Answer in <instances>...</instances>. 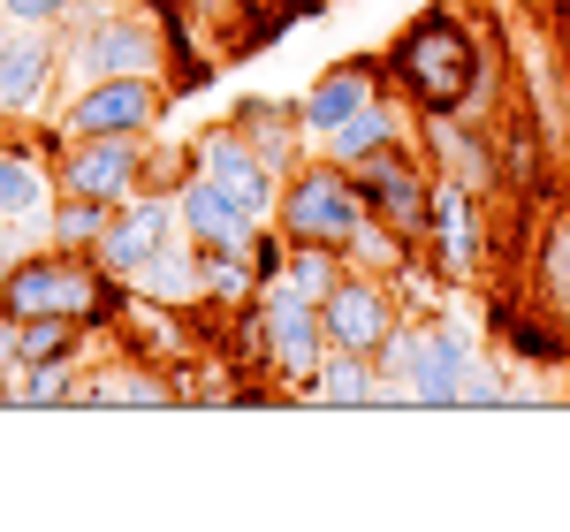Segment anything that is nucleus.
Returning <instances> with one entry per match:
<instances>
[{
	"label": "nucleus",
	"instance_id": "obj_2",
	"mask_svg": "<svg viewBox=\"0 0 570 532\" xmlns=\"http://www.w3.org/2000/svg\"><path fill=\"white\" fill-rule=\"evenodd\" d=\"M122 297H130V282H115L91 252H69V244H46L31 259H16L8 289H0V305L16 319H85V327H115Z\"/></svg>",
	"mask_w": 570,
	"mask_h": 532
},
{
	"label": "nucleus",
	"instance_id": "obj_25",
	"mask_svg": "<svg viewBox=\"0 0 570 532\" xmlns=\"http://www.w3.org/2000/svg\"><path fill=\"white\" fill-rule=\"evenodd\" d=\"M426 327H434V319H395L389 343L373 351V365H381V403H411V365L426 351Z\"/></svg>",
	"mask_w": 570,
	"mask_h": 532
},
{
	"label": "nucleus",
	"instance_id": "obj_13",
	"mask_svg": "<svg viewBox=\"0 0 570 532\" xmlns=\"http://www.w3.org/2000/svg\"><path fill=\"white\" fill-rule=\"evenodd\" d=\"M61 77V46L46 39V23H16L0 16V122L31 115Z\"/></svg>",
	"mask_w": 570,
	"mask_h": 532
},
{
	"label": "nucleus",
	"instance_id": "obj_6",
	"mask_svg": "<svg viewBox=\"0 0 570 532\" xmlns=\"http://www.w3.org/2000/svg\"><path fill=\"white\" fill-rule=\"evenodd\" d=\"M176 85L160 77H99L61 99V137H153Z\"/></svg>",
	"mask_w": 570,
	"mask_h": 532
},
{
	"label": "nucleus",
	"instance_id": "obj_18",
	"mask_svg": "<svg viewBox=\"0 0 570 532\" xmlns=\"http://www.w3.org/2000/svg\"><path fill=\"white\" fill-rule=\"evenodd\" d=\"M85 411H107V403H176V373L160 365V357L145 351H122V357H99L85 373V388H77Z\"/></svg>",
	"mask_w": 570,
	"mask_h": 532
},
{
	"label": "nucleus",
	"instance_id": "obj_26",
	"mask_svg": "<svg viewBox=\"0 0 570 532\" xmlns=\"http://www.w3.org/2000/svg\"><path fill=\"white\" fill-rule=\"evenodd\" d=\"M107 228H115V206H107V198H77V190L53 198V244H69V252H99Z\"/></svg>",
	"mask_w": 570,
	"mask_h": 532
},
{
	"label": "nucleus",
	"instance_id": "obj_24",
	"mask_svg": "<svg viewBox=\"0 0 570 532\" xmlns=\"http://www.w3.org/2000/svg\"><path fill=\"white\" fill-rule=\"evenodd\" d=\"M130 289H145V297H160V305H176V312H198L206 305V282H198V244L183 236V244H168L160 259L137 274Z\"/></svg>",
	"mask_w": 570,
	"mask_h": 532
},
{
	"label": "nucleus",
	"instance_id": "obj_27",
	"mask_svg": "<svg viewBox=\"0 0 570 532\" xmlns=\"http://www.w3.org/2000/svg\"><path fill=\"white\" fill-rule=\"evenodd\" d=\"M77 388H85V357H53V365H31L8 403H23V411H61V403H77Z\"/></svg>",
	"mask_w": 570,
	"mask_h": 532
},
{
	"label": "nucleus",
	"instance_id": "obj_14",
	"mask_svg": "<svg viewBox=\"0 0 570 532\" xmlns=\"http://www.w3.org/2000/svg\"><path fill=\"white\" fill-rule=\"evenodd\" d=\"M389 85V61H373V53H357V61H335V69H320L305 91H297V115H305L312 137H327L335 122H351L357 107H373Z\"/></svg>",
	"mask_w": 570,
	"mask_h": 532
},
{
	"label": "nucleus",
	"instance_id": "obj_35",
	"mask_svg": "<svg viewBox=\"0 0 570 532\" xmlns=\"http://www.w3.org/2000/svg\"><path fill=\"white\" fill-rule=\"evenodd\" d=\"M510 8H548V0H510Z\"/></svg>",
	"mask_w": 570,
	"mask_h": 532
},
{
	"label": "nucleus",
	"instance_id": "obj_29",
	"mask_svg": "<svg viewBox=\"0 0 570 532\" xmlns=\"http://www.w3.org/2000/svg\"><path fill=\"white\" fill-rule=\"evenodd\" d=\"M464 403L472 411H502V403H518V381H510V365L502 357H472V381H464Z\"/></svg>",
	"mask_w": 570,
	"mask_h": 532
},
{
	"label": "nucleus",
	"instance_id": "obj_5",
	"mask_svg": "<svg viewBox=\"0 0 570 532\" xmlns=\"http://www.w3.org/2000/svg\"><path fill=\"white\" fill-rule=\"evenodd\" d=\"M351 176H357V190H365V206H373V221L395 228L403 244H419V252H426V221H434V168L411 152V137H403V145H381V152H365Z\"/></svg>",
	"mask_w": 570,
	"mask_h": 532
},
{
	"label": "nucleus",
	"instance_id": "obj_9",
	"mask_svg": "<svg viewBox=\"0 0 570 532\" xmlns=\"http://www.w3.org/2000/svg\"><path fill=\"white\" fill-rule=\"evenodd\" d=\"M53 183L77 198L130 206L145 190V137H61L53 145Z\"/></svg>",
	"mask_w": 570,
	"mask_h": 532
},
{
	"label": "nucleus",
	"instance_id": "obj_11",
	"mask_svg": "<svg viewBox=\"0 0 570 532\" xmlns=\"http://www.w3.org/2000/svg\"><path fill=\"white\" fill-rule=\"evenodd\" d=\"M168 244H183V214H176V198H160V190H137L130 206H115V228L99 236V252H91V259L107 266L115 282H137V274L160 259Z\"/></svg>",
	"mask_w": 570,
	"mask_h": 532
},
{
	"label": "nucleus",
	"instance_id": "obj_31",
	"mask_svg": "<svg viewBox=\"0 0 570 532\" xmlns=\"http://www.w3.org/2000/svg\"><path fill=\"white\" fill-rule=\"evenodd\" d=\"M252 0H183V16H198V23H236Z\"/></svg>",
	"mask_w": 570,
	"mask_h": 532
},
{
	"label": "nucleus",
	"instance_id": "obj_17",
	"mask_svg": "<svg viewBox=\"0 0 570 532\" xmlns=\"http://www.w3.org/2000/svg\"><path fill=\"white\" fill-rule=\"evenodd\" d=\"M525 266H532V305L570 335V198H548V206H540Z\"/></svg>",
	"mask_w": 570,
	"mask_h": 532
},
{
	"label": "nucleus",
	"instance_id": "obj_19",
	"mask_svg": "<svg viewBox=\"0 0 570 532\" xmlns=\"http://www.w3.org/2000/svg\"><path fill=\"white\" fill-rule=\"evenodd\" d=\"M236 130L259 145L266 160L289 176L297 160H305V145H312V130H305V115H297V99H236V115H228Z\"/></svg>",
	"mask_w": 570,
	"mask_h": 532
},
{
	"label": "nucleus",
	"instance_id": "obj_33",
	"mask_svg": "<svg viewBox=\"0 0 570 532\" xmlns=\"http://www.w3.org/2000/svg\"><path fill=\"white\" fill-rule=\"evenodd\" d=\"M8 396H16V381H8V365H0V403H8Z\"/></svg>",
	"mask_w": 570,
	"mask_h": 532
},
{
	"label": "nucleus",
	"instance_id": "obj_7",
	"mask_svg": "<svg viewBox=\"0 0 570 532\" xmlns=\"http://www.w3.org/2000/svg\"><path fill=\"white\" fill-rule=\"evenodd\" d=\"M502 252V236H487V198L464 190L456 176H434V221H426V259L441 282H480Z\"/></svg>",
	"mask_w": 570,
	"mask_h": 532
},
{
	"label": "nucleus",
	"instance_id": "obj_28",
	"mask_svg": "<svg viewBox=\"0 0 570 532\" xmlns=\"http://www.w3.org/2000/svg\"><path fill=\"white\" fill-rule=\"evenodd\" d=\"M343 274H351V259H343L335 244H289V259H282V282H289V289H305L312 305H320Z\"/></svg>",
	"mask_w": 570,
	"mask_h": 532
},
{
	"label": "nucleus",
	"instance_id": "obj_30",
	"mask_svg": "<svg viewBox=\"0 0 570 532\" xmlns=\"http://www.w3.org/2000/svg\"><path fill=\"white\" fill-rule=\"evenodd\" d=\"M77 8H85V0H0V16H16V23H46V31L69 23Z\"/></svg>",
	"mask_w": 570,
	"mask_h": 532
},
{
	"label": "nucleus",
	"instance_id": "obj_21",
	"mask_svg": "<svg viewBox=\"0 0 570 532\" xmlns=\"http://www.w3.org/2000/svg\"><path fill=\"white\" fill-rule=\"evenodd\" d=\"M61 183H53V160L39 145H0V221L16 214H53Z\"/></svg>",
	"mask_w": 570,
	"mask_h": 532
},
{
	"label": "nucleus",
	"instance_id": "obj_10",
	"mask_svg": "<svg viewBox=\"0 0 570 532\" xmlns=\"http://www.w3.org/2000/svg\"><path fill=\"white\" fill-rule=\"evenodd\" d=\"M198 145V176H214L244 214H259V221H274V206H282V168L266 160L252 137L236 130V122H214V130L190 137Z\"/></svg>",
	"mask_w": 570,
	"mask_h": 532
},
{
	"label": "nucleus",
	"instance_id": "obj_15",
	"mask_svg": "<svg viewBox=\"0 0 570 532\" xmlns=\"http://www.w3.org/2000/svg\"><path fill=\"white\" fill-rule=\"evenodd\" d=\"M176 214H183V236L198 244V252H252L259 244V214H244L228 190H220L214 176H190L176 190Z\"/></svg>",
	"mask_w": 570,
	"mask_h": 532
},
{
	"label": "nucleus",
	"instance_id": "obj_22",
	"mask_svg": "<svg viewBox=\"0 0 570 532\" xmlns=\"http://www.w3.org/2000/svg\"><path fill=\"white\" fill-rule=\"evenodd\" d=\"M403 137H411V130H403V115H395V99L381 91L373 107H357L351 122H335V130H327V137H312V145H320L327 160H343V168H357L365 152H381V145H403Z\"/></svg>",
	"mask_w": 570,
	"mask_h": 532
},
{
	"label": "nucleus",
	"instance_id": "obj_16",
	"mask_svg": "<svg viewBox=\"0 0 570 532\" xmlns=\"http://www.w3.org/2000/svg\"><path fill=\"white\" fill-rule=\"evenodd\" d=\"M472 357H480V343H472L464 327L434 319V327H426V351H419V365H411V403H419V411H464Z\"/></svg>",
	"mask_w": 570,
	"mask_h": 532
},
{
	"label": "nucleus",
	"instance_id": "obj_8",
	"mask_svg": "<svg viewBox=\"0 0 570 532\" xmlns=\"http://www.w3.org/2000/svg\"><path fill=\"white\" fill-rule=\"evenodd\" d=\"M252 312H259V327H266V373L305 388L312 373H320V357L335 351V343H327V319H320V305H312L305 289H289V282L274 274Z\"/></svg>",
	"mask_w": 570,
	"mask_h": 532
},
{
	"label": "nucleus",
	"instance_id": "obj_34",
	"mask_svg": "<svg viewBox=\"0 0 570 532\" xmlns=\"http://www.w3.org/2000/svg\"><path fill=\"white\" fill-rule=\"evenodd\" d=\"M8 266H16V259H8V252H0V289H8Z\"/></svg>",
	"mask_w": 570,
	"mask_h": 532
},
{
	"label": "nucleus",
	"instance_id": "obj_32",
	"mask_svg": "<svg viewBox=\"0 0 570 532\" xmlns=\"http://www.w3.org/2000/svg\"><path fill=\"white\" fill-rule=\"evenodd\" d=\"M548 16H556V31L570 39V0H548Z\"/></svg>",
	"mask_w": 570,
	"mask_h": 532
},
{
	"label": "nucleus",
	"instance_id": "obj_20",
	"mask_svg": "<svg viewBox=\"0 0 570 532\" xmlns=\"http://www.w3.org/2000/svg\"><path fill=\"white\" fill-rule=\"evenodd\" d=\"M91 335L85 319H16L8 327V343H0V365H8V381H23L31 365H53V357H85Z\"/></svg>",
	"mask_w": 570,
	"mask_h": 532
},
{
	"label": "nucleus",
	"instance_id": "obj_3",
	"mask_svg": "<svg viewBox=\"0 0 570 532\" xmlns=\"http://www.w3.org/2000/svg\"><path fill=\"white\" fill-rule=\"evenodd\" d=\"M365 221H373V206H365V190H357V176L343 160L312 152V160H297V168L282 176L274 228H282L289 244H335V252H351Z\"/></svg>",
	"mask_w": 570,
	"mask_h": 532
},
{
	"label": "nucleus",
	"instance_id": "obj_23",
	"mask_svg": "<svg viewBox=\"0 0 570 532\" xmlns=\"http://www.w3.org/2000/svg\"><path fill=\"white\" fill-rule=\"evenodd\" d=\"M312 403H335V411H365V403H381V365L365 351H327L320 357V373L305 381Z\"/></svg>",
	"mask_w": 570,
	"mask_h": 532
},
{
	"label": "nucleus",
	"instance_id": "obj_12",
	"mask_svg": "<svg viewBox=\"0 0 570 532\" xmlns=\"http://www.w3.org/2000/svg\"><path fill=\"white\" fill-rule=\"evenodd\" d=\"M320 319H327V343H335V351H365L373 357L381 343H389V327L403 319V305H395L389 274H357L351 266V274L320 297Z\"/></svg>",
	"mask_w": 570,
	"mask_h": 532
},
{
	"label": "nucleus",
	"instance_id": "obj_4",
	"mask_svg": "<svg viewBox=\"0 0 570 532\" xmlns=\"http://www.w3.org/2000/svg\"><path fill=\"white\" fill-rule=\"evenodd\" d=\"M77 31L61 46V77L69 91L99 85V77H160V61L176 53L168 31L145 16V8H91V16H69Z\"/></svg>",
	"mask_w": 570,
	"mask_h": 532
},
{
	"label": "nucleus",
	"instance_id": "obj_1",
	"mask_svg": "<svg viewBox=\"0 0 570 532\" xmlns=\"http://www.w3.org/2000/svg\"><path fill=\"white\" fill-rule=\"evenodd\" d=\"M389 85L419 107V115H456L494 91V53L472 31L464 8H419L403 31L389 39Z\"/></svg>",
	"mask_w": 570,
	"mask_h": 532
}]
</instances>
